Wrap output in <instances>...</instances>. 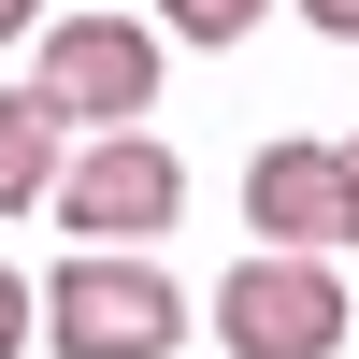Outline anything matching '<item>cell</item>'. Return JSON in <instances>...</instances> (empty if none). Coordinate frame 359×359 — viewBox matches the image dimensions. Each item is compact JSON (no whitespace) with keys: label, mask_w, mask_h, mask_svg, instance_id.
Returning a JSON list of instances; mask_svg holds the SVG:
<instances>
[{"label":"cell","mask_w":359,"mask_h":359,"mask_svg":"<svg viewBox=\"0 0 359 359\" xmlns=\"http://www.w3.org/2000/svg\"><path fill=\"white\" fill-rule=\"evenodd\" d=\"M245 230H259V245H302V259L359 245V187H345V144H259V158H245Z\"/></svg>","instance_id":"5"},{"label":"cell","mask_w":359,"mask_h":359,"mask_svg":"<svg viewBox=\"0 0 359 359\" xmlns=\"http://www.w3.org/2000/svg\"><path fill=\"white\" fill-rule=\"evenodd\" d=\"M29 86H43L72 130H144V115H158V29L144 15H57L43 57H29Z\"/></svg>","instance_id":"3"},{"label":"cell","mask_w":359,"mask_h":359,"mask_svg":"<svg viewBox=\"0 0 359 359\" xmlns=\"http://www.w3.org/2000/svg\"><path fill=\"white\" fill-rule=\"evenodd\" d=\"M29 15H43V0H0V43H29Z\"/></svg>","instance_id":"10"},{"label":"cell","mask_w":359,"mask_h":359,"mask_svg":"<svg viewBox=\"0 0 359 359\" xmlns=\"http://www.w3.org/2000/svg\"><path fill=\"white\" fill-rule=\"evenodd\" d=\"M345 187H359V130H345Z\"/></svg>","instance_id":"11"},{"label":"cell","mask_w":359,"mask_h":359,"mask_svg":"<svg viewBox=\"0 0 359 359\" xmlns=\"http://www.w3.org/2000/svg\"><path fill=\"white\" fill-rule=\"evenodd\" d=\"M158 29H172V43H245L259 0H158Z\"/></svg>","instance_id":"7"},{"label":"cell","mask_w":359,"mask_h":359,"mask_svg":"<svg viewBox=\"0 0 359 359\" xmlns=\"http://www.w3.org/2000/svg\"><path fill=\"white\" fill-rule=\"evenodd\" d=\"M57 216H72V245H158V230L187 216V158H172L158 130H101L57 172Z\"/></svg>","instance_id":"4"},{"label":"cell","mask_w":359,"mask_h":359,"mask_svg":"<svg viewBox=\"0 0 359 359\" xmlns=\"http://www.w3.org/2000/svg\"><path fill=\"white\" fill-rule=\"evenodd\" d=\"M172 331H187V287L130 245H72L43 273V345L57 359H172Z\"/></svg>","instance_id":"1"},{"label":"cell","mask_w":359,"mask_h":359,"mask_svg":"<svg viewBox=\"0 0 359 359\" xmlns=\"http://www.w3.org/2000/svg\"><path fill=\"white\" fill-rule=\"evenodd\" d=\"M0 359H29V273L0 259Z\"/></svg>","instance_id":"8"},{"label":"cell","mask_w":359,"mask_h":359,"mask_svg":"<svg viewBox=\"0 0 359 359\" xmlns=\"http://www.w3.org/2000/svg\"><path fill=\"white\" fill-rule=\"evenodd\" d=\"M216 345L230 359H331L345 345V273L302 245H245L216 287Z\"/></svg>","instance_id":"2"},{"label":"cell","mask_w":359,"mask_h":359,"mask_svg":"<svg viewBox=\"0 0 359 359\" xmlns=\"http://www.w3.org/2000/svg\"><path fill=\"white\" fill-rule=\"evenodd\" d=\"M302 29H331V43H359V0H302Z\"/></svg>","instance_id":"9"},{"label":"cell","mask_w":359,"mask_h":359,"mask_svg":"<svg viewBox=\"0 0 359 359\" xmlns=\"http://www.w3.org/2000/svg\"><path fill=\"white\" fill-rule=\"evenodd\" d=\"M57 172H72V115H57L43 86H0V216L57 201Z\"/></svg>","instance_id":"6"}]
</instances>
